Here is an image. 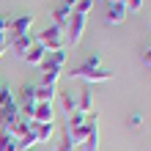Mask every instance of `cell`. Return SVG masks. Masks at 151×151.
Wrapping results in <instances>:
<instances>
[{
  "instance_id": "cell-10",
  "label": "cell",
  "mask_w": 151,
  "mask_h": 151,
  "mask_svg": "<svg viewBox=\"0 0 151 151\" xmlns=\"http://www.w3.org/2000/svg\"><path fill=\"white\" fill-rule=\"evenodd\" d=\"M33 124H55V110H52V104H36Z\"/></svg>"
},
{
  "instance_id": "cell-16",
  "label": "cell",
  "mask_w": 151,
  "mask_h": 151,
  "mask_svg": "<svg viewBox=\"0 0 151 151\" xmlns=\"http://www.w3.org/2000/svg\"><path fill=\"white\" fill-rule=\"evenodd\" d=\"M99 143H102V137H99V124H91V132H88V140H85V146L83 151H99Z\"/></svg>"
},
{
  "instance_id": "cell-32",
  "label": "cell",
  "mask_w": 151,
  "mask_h": 151,
  "mask_svg": "<svg viewBox=\"0 0 151 151\" xmlns=\"http://www.w3.org/2000/svg\"><path fill=\"white\" fill-rule=\"evenodd\" d=\"M148 30H151V22H148Z\"/></svg>"
},
{
  "instance_id": "cell-9",
  "label": "cell",
  "mask_w": 151,
  "mask_h": 151,
  "mask_svg": "<svg viewBox=\"0 0 151 151\" xmlns=\"http://www.w3.org/2000/svg\"><path fill=\"white\" fill-rule=\"evenodd\" d=\"M33 44H36V39H33V33H25V36H17L11 44H8V47H14V52H17V55H28V50L33 47Z\"/></svg>"
},
{
  "instance_id": "cell-6",
  "label": "cell",
  "mask_w": 151,
  "mask_h": 151,
  "mask_svg": "<svg viewBox=\"0 0 151 151\" xmlns=\"http://www.w3.org/2000/svg\"><path fill=\"white\" fill-rule=\"evenodd\" d=\"M30 28H33V17L30 14H22V17H17V19H11V25H8V41H14L17 36L30 33Z\"/></svg>"
},
{
  "instance_id": "cell-29",
  "label": "cell",
  "mask_w": 151,
  "mask_h": 151,
  "mask_svg": "<svg viewBox=\"0 0 151 151\" xmlns=\"http://www.w3.org/2000/svg\"><path fill=\"white\" fill-rule=\"evenodd\" d=\"M63 3H66V6H72V8H74V6H77V0H63Z\"/></svg>"
},
{
  "instance_id": "cell-17",
  "label": "cell",
  "mask_w": 151,
  "mask_h": 151,
  "mask_svg": "<svg viewBox=\"0 0 151 151\" xmlns=\"http://www.w3.org/2000/svg\"><path fill=\"white\" fill-rule=\"evenodd\" d=\"M30 129H33V121H28V118H22V115H19V118H17V124H14V127L8 129V132H11V137H17V140H19V137H25V135H28Z\"/></svg>"
},
{
  "instance_id": "cell-21",
  "label": "cell",
  "mask_w": 151,
  "mask_h": 151,
  "mask_svg": "<svg viewBox=\"0 0 151 151\" xmlns=\"http://www.w3.org/2000/svg\"><path fill=\"white\" fill-rule=\"evenodd\" d=\"M60 104H63V110H66V115H72L74 110H77V99H74V93H60Z\"/></svg>"
},
{
  "instance_id": "cell-23",
  "label": "cell",
  "mask_w": 151,
  "mask_h": 151,
  "mask_svg": "<svg viewBox=\"0 0 151 151\" xmlns=\"http://www.w3.org/2000/svg\"><path fill=\"white\" fill-rule=\"evenodd\" d=\"M91 8H93V0H77L74 14H83V17H88V14H91Z\"/></svg>"
},
{
  "instance_id": "cell-19",
  "label": "cell",
  "mask_w": 151,
  "mask_h": 151,
  "mask_svg": "<svg viewBox=\"0 0 151 151\" xmlns=\"http://www.w3.org/2000/svg\"><path fill=\"white\" fill-rule=\"evenodd\" d=\"M85 121H88V115H85V113H80V110H74L72 115H69L66 127H69V129H80V127H85Z\"/></svg>"
},
{
  "instance_id": "cell-24",
  "label": "cell",
  "mask_w": 151,
  "mask_h": 151,
  "mask_svg": "<svg viewBox=\"0 0 151 151\" xmlns=\"http://www.w3.org/2000/svg\"><path fill=\"white\" fill-rule=\"evenodd\" d=\"M140 8H143V0H127V14L129 11L135 14V11H140Z\"/></svg>"
},
{
  "instance_id": "cell-1",
  "label": "cell",
  "mask_w": 151,
  "mask_h": 151,
  "mask_svg": "<svg viewBox=\"0 0 151 151\" xmlns=\"http://www.w3.org/2000/svg\"><path fill=\"white\" fill-rule=\"evenodd\" d=\"M69 77H74V80H85V83H107V80H113V72H107V69H102V66L80 63V66H74L72 72H69Z\"/></svg>"
},
{
  "instance_id": "cell-25",
  "label": "cell",
  "mask_w": 151,
  "mask_h": 151,
  "mask_svg": "<svg viewBox=\"0 0 151 151\" xmlns=\"http://www.w3.org/2000/svg\"><path fill=\"white\" fill-rule=\"evenodd\" d=\"M140 124H143V115H140V113H132V115H129V127H132V129H137Z\"/></svg>"
},
{
  "instance_id": "cell-7",
  "label": "cell",
  "mask_w": 151,
  "mask_h": 151,
  "mask_svg": "<svg viewBox=\"0 0 151 151\" xmlns=\"http://www.w3.org/2000/svg\"><path fill=\"white\" fill-rule=\"evenodd\" d=\"M124 19H127V6L107 3V8H104V22L107 25H124Z\"/></svg>"
},
{
  "instance_id": "cell-26",
  "label": "cell",
  "mask_w": 151,
  "mask_h": 151,
  "mask_svg": "<svg viewBox=\"0 0 151 151\" xmlns=\"http://www.w3.org/2000/svg\"><path fill=\"white\" fill-rule=\"evenodd\" d=\"M8 25H11V19L8 17H0V36H8Z\"/></svg>"
},
{
  "instance_id": "cell-22",
  "label": "cell",
  "mask_w": 151,
  "mask_h": 151,
  "mask_svg": "<svg viewBox=\"0 0 151 151\" xmlns=\"http://www.w3.org/2000/svg\"><path fill=\"white\" fill-rule=\"evenodd\" d=\"M58 80H60V72H41V83H39V85L58 88Z\"/></svg>"
},
{
  "instance_id": "cell-3",
  "label": "cell",
  "mask_w": 151,
  "mask_h": 151,
  "mask_svg": "<svg viewBox=\"0 0 151 151\" xmlns=\"http://www.w3.org/2000/svg\"><path fill=\"white\" fill-rule=\"evenodd\" d=\"M17 104H19V113L22 118L33 121V113H36V85H22L19 88V96H17Z\"/></svg>"
},
{
  "instance_id": "cell-12",
  "label": "cell",
  "mask_w": 151,
  "mask_h": 151,
  "mask_svg": "<svg viewBox=\"0 0 151 151\" xmlns=\"http://www.w3.org/2000/svg\"><path fill=\"white\" fill-rule=\"evenodd\" d=\"M77 110H80V113H85V115H91V113H93V91H91V88H83V91H80Z\"/></svg>"
},
{
  "instance_id": "cell-11",
  "label": "cell",
  "mask_w": 151,
  "mask_h": 151,
  "mask_svg": "<svg viewBox=\"0 0 151 151\" xmlns=\"http://www.w3.org/2000/svg\"><path fill=\"white\" fill-rule=\"evenodd\" d=\"M33 135H36V143H50L55 135V124H33Z\"/></svg>"
},
{
  "instance_id": "cell-2",
  "label": "cell",
  "mask_w": 151,
  "mask_h": 151,
  "mask_svg": "<svg viewBox=\"0 0 151 151\" xmlns=\"http://www.w3.org/2000/svg\"><path fill=\"white\" fill-rule=\"evenodd\" d=\"M63 36H66V30H63V28H58V25H50V28H44L39 36H33V39H36L47 52H52V50H60V47H63Z\"/></svg>"
},
{
  "instance_id": "cell-33",
  "label": "cell",
  "mask_w": 151,
  "mask_h": 151,
  "mask_svg": "<svg viewBox=\"0 0 151 151\" xmlns=\"http://www.w3.org/2000/svg\"><path fill=\"white\" fill-rule=\"evenodd\" d=\"M30 151H36V148H30Z\"/></svg>"
},
{
  "instance_id": "cell-20",
  "label": "cell",
  "mask_w": 151,
  "mask_h": 151,
  "mask_svg": "<svg viewBox=\"0 0 151 151\" xmlns=\"http://www.w3.org/2000/svg\"><path fill=\"white\" fill-rule=\"evenodd\" d=\"M55 151H77V148H74V143H72V137H69V127H66V124H63V137L58 140Z\"/></svg>"
},
{
  "instance_id": "cell-8",
  "label": "cell",
  "mask_w": 151,
  "mask_h": 151,
  "mask_svg": "<svg viewBox=\"0 0 151 151\" xmlns=\"http://www.w3.org/2000/svg\"><path fill=\"white\" fill-rule=\"evenodd\" d=\"M72 14H74V8H72V6L58 3L55 8H52V25H58V28H66L69 19H72Z\"/></svg>"
},
{
  "instance_id": "cell-5",
  "label": "cell",
  "mask_w": 151,
  "mask_h": 151,
  "mask_svg": "<svg viewBox=\"0 0 151 151\" xmlns=\"http://www.w3.org/2000/svg\"><path fill=\"white\" fill-rule=\"evenodd\" d=\"M66 55H69V52L63 47H60V50H52V52H47V58H44V63L39 69H41V72H63Z\"/></svg>"
},
{
  "instance_id": "cell-18",
  "label": "cell",
  "mask_w": 151,
  "mask_h": 151,
  "mask_svg": "<svg viewBox=\"0 0 151 151\" xmlns=\"http://www.w3.org/2000/svg\"><path fill=\"white\" fill-rule=\"evenodd\" d=\"M0 151H19L17 148V137H11L8 129H0Z\"/></svg>"
},
{
  "instance_id": "cell-30",
  "label": "cell",
  "mask_w": 151,
  "mask_h": 151,
  "mask_svg": "<svg viewBox=\"0 0 151 151\" xmlns=\"http://www.w3.org/2000/svg\"><path fill=\"white\" fill-rule=\"evenodd\" d=\"M107 3H121V6H127V0H107Z\"/></svg>"
},
{
  "instance_id": "cell-13",
  "label": "cell",
  "mask_w": 151,
  "mask_h": 151,
  "mask_svg": "<svg viewBox=\"0 0 151 151\" xmlns=\"http://www.w3.org/2000/svg\"><path fill=\"white\" fill-rule=\"evenodd\" d=\"M44 58H47V50H44L39 41L33 44V47L28 50V55H25V60H28V63H33V66H41V63H44Z\"/></svg>"
},
{
  "instance_id": "cell-28",
  "label": "cell",
  "mask_w": 151,
  "mask_h": 151,
  "mask_svg": "<svg viewBox=\"0 0 151 151\" xmlns=\"http://www.w3.org/2000/svg\"><path fill=\"white\" fill-rule=\"evenodd\" d=\"M143 60H146V66H151V47H146V52H143Z\"/></svg>"
},
{
  "instance_id": "cell-31",
  "label": "cell",
  "mask_w": 151,
  "mask_h": 151,
  "mask_svg": "<svg viewBox=\"0 0 151 151\" xmlns=\"http://www.w3.org/2000/svg\"><path fill=\"white\" fill-rule=\"evenodd\" d=\"M3 52H6V50H0V58H3Z\"/></svg>"
},
{
  "instance_id": "cell-27",
  "label": "cell",
  "mask_w": 151,
  "mask_h": 151,
  "mask_svg": "<svg viewBox=\"0 0 151 151\" xmlns=\"http://www.w3.org/2000/svg\"><path fill=\"white\" fill-rule=\"evenodd\" d=\"M85 63H88V66H102V60H99V55H91Z\"/></svg>"
},
{
  "instance_id": "cell-14",
  "label": "cell",
  "mask_w": 151,
  "mask_h": 151,
  "mask_svg": "<svg viewBox=\"0 0 151 151\" xmlns=\"http://www.w3.org/2000/svg\"><path fill=\"white\" fill-rule=\"evenodd\" d=\"M58 88H50V85H36V104H52Z\"/></svg>"
},
{
  "instance_id": "cell-15",
  "label": "cell",
  "mask_w": 151,
  "mask_h": 151,
  "mask_svg": "<svg viewBox=\"0 0 151 151\" xmlns=\"http://www.w3.org/2000/svg\"><path fill=\"white\" fill-rule=\"evenodd\" d=\"M17 104V96H14V91L8 88L6 83H0V113L3 110H8V107H14Z\"/></svg>"
},
{
  "instance_id": "cell-4",
  "label": "cell",
  "mask_w": 151,
  "mask_h": 151,
  "mask_svg": "<svg viewBox=\"0 0 151 151\" xmlns=\"http://www.w3.org/2000/svg\"><path fill=\"white\" fill-rule=\"evenodd\" d=\"M63 30H66L69 44H72V47H77L80 39H83V33H85V17H83V14H72V19H69V25H66Z\"/></svg>"
}]
</instances>
